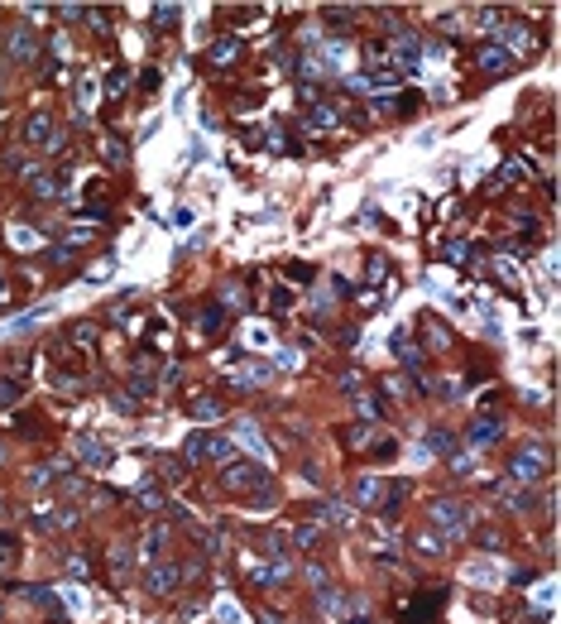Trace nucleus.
Listing matches in <instances>:
<instances>
[{
  "instance_id": "36",
  "label": "nucleus",
  "mask_w": 561,
  "mask_h": 624,
  "mask_svg": "<svg viewBox=\"0 0 561 624\" xmlns=\"http://www.w3.org/2000/svg\"><path fill=\"white\" fill-rule=\"evenodd\" d=\"M159 466H164V471H159L164 480H183V476H187V471H183V461H178V456H164Z\"/></svg>"
},
{
  "instance_id": "43",
  "label": "nucleus",
  "mask_w": 561,
  "mask_h": 624,
  "mask_svg": "<svg viewBox=\"0 0 561 624\" xmlns=\"http://www.w3.org/2000/svg\"><path fill=\"white\" fill-rule=\"evenodd\" d=\"M336 384H341V389H346V394H355V389H360V375H355V370H346V375H341V380H336Z\"/></svg>"
},
{
  "instance_id": "16",
  "label": "nucleus",
  "mask_w": 561,
  "mask_h": 624,
  "mask_svg": "<svg viewBox=\"0 0 561 624\" xmlns=\"http://www.w3.org/2000/svg\"><path fill=\"white\" fill-rule=\"evenodd\" d=\"M307 125H312V130H336L341 115H336L331 106H307Z\"/></svg>"
},
{
  "instance_id": "6",
  "label": "nucleus",
  "mask_w": 561,
  "mask_h": 624,
  "mask_svg": "<svg viewBox=\"0 0 561 624\" xmlns=\"http://www.w3.org/2000/svg\"><path fill=\"white\" fill-rule=\"evenodd\" d=\"M34 53H39V39H34L29 24H19V29L10 34V58H14V63H34Z\"/></svg>"
},
{
  "instance_id": "32",
  "label": "nucleus",
  "mask_w": 561,
  "mask_h": 624,
  "mask_svg": "<svg viewBox=\"0 0 561 624\" xmlns=\"http://www.w3.org/2000/svg\"><path fill=\"white\" fill-rule=\"evenodd\" d=\"M432 447H437L442 456H451V451H456V437H451L446 427H432Z\"/></svg>"
},
{
  "instance_id": "14",
  "label": "nucleus",
  "mask_w": 561,
  "mask_h": 624,
  "mask_svg": "<svg viewBox=\"0 0 561 624\" xmlns=\"http://www.w3.org/2000/svg\"><path fill=\"white\" fill-rule=\"evenodd\" d=\"M187 413L197 418V422H211V418H221V399H211V394H197V399L187 404Z\"/></svg>"
},
{
  "instance_id": "29",
  "label": "nucleus",
  "mask_w": 561,
  "mask_h": 624,
  "mask_svg": "<svg viewBox=\"0 0 561 624\" xmlns=\"http://www.w3.org/2000/svg\"><path fill=\"white\" fill-rule=\"evenodd\" d=\"M442 260L461 264V260H470V245H466V240H446V245H442Z\"/></svg>"
},
{
  "instance_id": "20",
  "label": "nucleus",
  "mask_w": 561,
  "mask_h": 624,
  "mask_svg": "<svg viewBox=\"0 0 561 624\" xmlns=\"http://www.w3.org/2000/svg\"><path fill=\"white\" fill-rule=\"evenodd\" d=\"M183 456L187 461H206V432H187L183 437Z\"/></svg>"
},
{
  "instance_id": "23",
  "label": "nucleus",
  "mask_w": 561,
  "mask_h": 624,
  "mask_svg": "<svg viewBox=\"0 0 561 624\" xmlns=\"http://www.w3.org/2000/svg\"><path fill=\"white\" fill-rule=\"evenodd\" d=\"M413 547H417L422 557H442V533H432V528H427V533H417V538H413Z\"/></svg>"
},
{
  "instance_id": "47",
  "label": "nucleus",
  "mask_w": 561,
  "mask_h": 624,
  "mask_svg": "<svg viewBox=\"0 0 561 624\" xmlns=\"http://www.w3.org/2000/svg\"><path fill=\"white\" fill-rule=\"evenodd\" d=\"M68 572H72V576L82 581V576H87V562H82V557H68Z\"/></svg>"
},
{
  "instance_id": "25",
  "label": "nucleus",
  "mask_w": 561,
  "mask_h": 624,
  "mask_svg": "<svg viewBox=\"0 0 561 624\" xmlns=\"http://www.w3.org/2000/svg\"><path fill=\"white\" fill-rule=\"evenodd\" d=\"M206 456H211V461H230V456H235L230 437H206Z\"/></svg>"
},
{
  "instance_id": "42",
  "label": "nucleus",
  "mask_w": 561,
  "mask_h": 624,
  "mask_svg": "<svg viewBox=\"0 0 561 624\" xmlns=\"http://www.w3.org/2000/svg\"><path fill=\"white\" fill-rule=\"evenodd\" d=\"M355 409H360V418H379V399H370V394H355Z\"/></svg>"
},
{
  "instance_id": "12",
  "label": "nucleus",
  "mask_w": 561,
  "mask_h": 624,
  "mask_svg": "<svg viewBox=\"0 0 561 624\" xmlns=\"http://www.w3.org/2000/svg\"><path fill=\"white\" fill-rule=\"evenodd\" d=\"M168 538H173V533H168L164 523H149V533H144V557H149V562H159V557H164V547H168Z\"/></svg>"
},
{
  "instance_id": "28",
  "label": "nucleus",
  "mask_w": 561,
  "mask_h": 624,
  "mask_svg": "<svg viewBox=\"0 0 561 624\" xmlns=\"http://www.w3.org/2000/svg\"><path fill=\"white\" fill-rule=\"evenodd\" d=\"M14 557H19L14 538H10V533H0V572H10V567H14Z\"/></svg>"
},
{
  "instance_id": "44",
  "label": "nucleus",
  "mask_w": 561,
  "mask_h": 624,
  "mask_svg": "<svg viewBox=\"0 0 561 624\" xmlns=\"http://www.w3.org/2000/svg\"><path fill=\"white\" fill-rule=\"evenodd\" d=\"M48 485H53L48 471H34V476H29V490H48Z\"/></svg>"
},
{
  "instance_id": "3",
  "label": "nucleus",
  "mask_w": 561,
  "mask_h": 624,
  "mask_svg": "<svg viewBox=\"0 0 561 624\" xmlns=\"http://www.w3.org/2000/svg\"><path fill=\"white\" fill-rule=\"evenodd\" d=\"M432 523H437L442 533L461 538L470 528V505H461V500H437V505H432Z\"/></svg>"
},
{
  "instance_id": "40",
  "label": "nucleus",
  "mask_w": 561,
  "mask_h": 624,
  "mask_svg": "<svg viewBox=\"0 0 561 624\" xmlns=\"http://www.w3.org/2000/svg\"><path fill=\"white\" fill-rule=\"evenodd\" d=\"M125 82H130V72H125V68H110V87H106V92H110V97H120V92H125Z\"/></svg>"
},
{
  "instance_id": "46",
  "label": "nucleus",
  "mask_w": 561,
  "mask_h": 624,
  "mask_svg": "<svg viewBox=\"0 0 561 624\" xmlns=\"http://www.w3.org/2000/svg\"><path fill=\"white\" fill-rule=\"evenodd\" d=\"M110 274H115V264H96V269H92V284H106Z\"/></svg>"
},
{
  "instance_id": "10",
  "label": "nucleus",
  "mask_w": 561,
  "mask_h": 624,
  "mask_svg": "<svg viewBox=\"0 0 561 624\" xmlns=\"http://www.w3.org/2000/svg\"><path fill=\"white\" fill-rule=\"evenodd\" d=\"M19 135H24V144H53V135H58V130H53V120H48V115H34V120H24V130H19Z\"/></svg>"
},
{
  "instance_id": "9",
  "label": "nucleus",
  "mask_w": 561,
  "mask_h": 624,
  "mask_svg": "<svg viewBox=\"0 0 561 624\" xmlns=\"http://www.w3.org/2000/svg\"><path fill=\"white\" fill-rule=\"evenodd\" d=\"M351 495H355V505H360V509H379V500H384V480H379V476H360Z\"/></svg>"
},
{
  "instance_id": "18",
  "label": "nucleus",
  "mask_w": 561,
  "mask_h": 624,
  "mask_svg": "<svg viewBox=\"0 0 561 624\" xmlns=\"http://www.w3.org/2000/svg\"><path fill=\"white\" fill-rule=\"evenodd\" d=\"M317 538H322V528H317V523H297V528H288V543H293V547H317Z\"/></svg>"
},
{
  "instance_id": "38",
  "label": "nucleus",
  "mask_w": 561,
  "mask_h": 624,
  "mask_svg": "<svg viewBox=\"0 0 561 624\" xmlns=\"http://www.w3.org/2000/svg\"><path fill=\"white\" fill-rule=\"evenodd\" d=\"M10 235H14V245H19V250H34V245H39V231H24V226H14Z\"/></svg>"
},
{
  "instance_id": "5",
  "label": "nucleus",
  "mask_w": 561,
  "mask_h": 624,
  "mask_svg": "<svg viewBox=\"0 0 561 624\" xmlns=\"http://www.w3.org/2000/svg\"><path fill=\"white\" fill-rule=\"evenodd\" d=\"M499 437H504V422H499V418H475V422H470V447H475V451L494 447Z\"/></svg>"
},
{
  "instance_id": "4",
  "label": "nucleus",
  "mask_w": 561,
  "mask_h": 624,
  "mask_svg": "<svg viewBox=\"0 0 561 624\" xmlns=\"http://www.w3.org/2000/svg\"><path fill=\"white\" fill-rule=\"evenodd\" d=\"M178 581H183V567H178V562H154L149 576H144V586H149L154 596H168Z\"/></svg>"
},
{
  "instance_id": "27",
  "label": "nucleus",
  "mask_w": 561,
  "mask_h": 624,
  "mask_svg": "<svg viewBox=\"0 0 561 624\" xmlns=\"http://www.w3.org/2000/svg\"><path fill=\"white\" fill-rule=\"evenodd\" d=\"M19 394H24V389H19V380H0V409H14V404H19Z\"/></svg>"
},
{
  "instance_id": "50",
  "label": "nucleus",
  "mask_w": 561,
  "mask_h": 624,
  "mask_svg": "<svg viewBox=\"0 0 561 624\" xmlns=\"http://www.w3.org/2000/svg\"><path fill=\"white\" fill-rule=\"evenodd\" d=\"M351 624H370V620H351Z\"/></svg>"
},
{
  "instance_id": "31",
  "label": "nucleus",
  "mask_w": 561,
  "mask_h": 624,
  "mask_svg": "<svg viewBox=\"0 0 561 624\" xmlns=\"http://www.w3.org/2000/svg\"><path fill=\"white\" fill-rule=\"evenodd\" d=\"M235 58V39H216L211 43V63H230Z\"/></svg>"
},
{
  "instance_id": "37",
  "label": "nucleus",
  "mask_w": 561,
  "mask_h": 624,
  "mask_svg": "<svg viewBox=\"0 0 561 624\" xmlns=\"http://www.w3.org/2000/svg\"><path fill=\"white\" fill-rule=\"evenodd\" d=\"M216 326H226V308H206L201 312V331H216Z\"/></svg>"
},
{
  "instance_id": "19",
  "label": "nucleus",
  "mask_w": 561,
  "mask_h": 624,
  "mask_svg": "<svg viewBox=\"0 0 561 624\" xmlns=\"http://www.w3.org/2000/svg\"><path fill=\"white\" fill-rule=\"evenodd\" d=\"M322 19L336 24V29H346V24L355 19V5H322Z\"/></svg>"
},
{
  "instance_id": "34",
  "label": "nucleus",
  "mask_w": 561,
  "mask_h": 624,
  "mask_svg": "<svg viewBox=\"0 0 561 624\" xmlns=\"http://www.w3.org/2000/svg\"><path fill=\"white\" fill-rule=\"evenodd\" d=\"M470 19H475L480 29H499V24H504V14H499V10H475Z\"/></svg>"
},
{
  "instance_id": "30",
  "label": "nucleus",
  "mask_w": 561,
  "mask_h": 624,
  "mask_svg": "<svg viewBox=\"0 0 561 624\" xmlns=\"http://www.w3.org/2000/svg\"><path fill=\"white\" fill-rule=\"evenodd\" d=\"M159 29H168V24H178V5H154V14H149Z\"/></svg>"
},
{
  "instance_id": "1",
  "label": "nucleus",
  "mask_w": 561,
  "mask_h": 624,
  "mask_svg": "<svg viewBox=\"0 0 561 624\" xmlns=\"http://www.w3.org/2000/svg\"><path fill=\"white\" fill-rule=\"evenodd\" d=\"M547 471H552V456H547V447H542V442L518 447V451H513V461H509V476H513L518 485H533V480H542Z\"/></svg>"
},
{
  "instance_id": "21",
  "label": "nucleus",
  "mask_w": 561,
  "mask_h": 624,
  "mask_svg": "<svg viewBox=\"0 0 561 624\" xmlns=\"http://www.w3.org/2000/svg\"><path fill=\"white\" fill-rule=\"evenodd\" d=\"M101 154H106V164H125V159H130L125 139H115V135H106V139H101Z\"/></svg>"
},
{
  "instance_id": "17",
  "label": "nucleus",
  "mask_w": 561,
  "mask_h": 624,
  "mask_svg": "<svg viewBox=\"0 0 561 624\" xmlns=\"http://www.w3.org/2000/svg\"><path fill=\"white\" fill-rule=\"evenodd\" d=\"M499 500H504L513 514H528V509H533V495H528V490H513V485H499Z\"/></svg>"
},
{
  "instance_id": "11",
  "label": "nucleus",
  "mask_w": 561,
  "mask_h": 624,
  "mask_svg": "<svg viewBox=\"0 0 561 624\" xmlns=\"http://www.w3.org/2000/svg\"><path fill=\"white\" fill-rule=\"evenodd\" d=\"M77 456H82L87 466H96V471H101V466H110V447H101L96 437H77Z\"/></svg>"
},
{
  "instance_id": "41",
  "label": "nucleus",
  "mask_w": 561,
  "mask_h": 624,
  "mask_svg": "<svg viewBox=\"0 0 561 624\" xmlns=\"http://www.w3.org/2000/svg\"><path fill=\"white\" fill-rule=\"evenodd\" d=\"M110 562H115V572L125 576V572H130V543H120V547L110 552Z\"/></svg>"
},
{
  "instance_id": "35",
  "label": "nucleus",
  "mask_w": 561,
  "mask_h": 624,
  "mask_svg": "<svg viewBox=\"0 0 561 624\" xmlns=\"http://www.w3.org/2000/svg\"><path fill=\"white\" fill-rule=\"evenodd\" d=\"M29 183H34V193H39V197H58V183H53V178H43V173H29Z\"/></svg>"
},
{
  "instance_id": "39",
  "label": "nucleus",
  "mask_w": 561,
  "mask_h": 624,
  "mask_svg": "<svg viewBox=\"0 0 561 624\" xmlns=\"http://www.w3.org/2000/svg\"><path fill=\"white\" fill-rule=\"evenodd\" d=\"M53 10H58V14H63L68 24H77V19H87V5H53Z\"/></svg>"
},
{
  "instance_id": "45",
  "label": "nucleus",
  "mask_w": 561,
  "mask_h": 624,
  "mask_svg": "<svg viewBox=\"0 0 561 624\" xmlns=\"http://www.w3.org/2000/svg\"><path fill=\"white\" fill-rule=\"evenodd\" d=\"M307 274H312V264H293V269H288L293 284H307Z\"/></svg>"
},
{
  "instance_id": "49",
  "label": "nucleus",
  "mask_w": 561,
  "mask_h": 624,
  "mask_svg": "<svg viewBox=\"0 0 561 624\" xmlns=\"http://www.w3.org/2000/svg\"><path fill=\"white\" fill-rule=\"evenodd\" d=\"M5 303H10V284L0 279V308H5Z\"/></svg>"
},
{
  "instance_id": "33",
  "label": "nucleus",
  "mask_w": 561,
  "mask_h": 624,
  "mask_svg": "<svg viewBox=\"0 0 561 624\" xmlns=\"http://www.w3.org/2000/svg\"><path fill=\"white\" fill-rule=\"evenodd\" d=\"M370 437H374V427H370V422H355V427H346V442H351V447H365Z\"/></svg>"
},
{
  "instance_id": "2",
  "label": "nucleus",
  "mask_w": 561,
  "mask_h": 624,
  "mask_svg": "<svg viewBox=\"0 0 561 624\" xmlns=\"http://www.w3.org/2000/svg\"><path fill=\"white\" fill-rule=\"evenodd\" d=\"M264 480H269V476H264L255 461H240V456H230V461H226V471H221V485H226V490H235V495H240V490H259Z\"/></svg>"
},
{
  "instance_id": "15",
  "label": "nucleus",
  "mask_w": 561,
  "mask_h": 624,
  "mask_svg": "<svg viewBox=\"0 0 561 624\" xmlns=\"http://www.w3.org/2000/svg\"><path fill=\"white\" fill-rule=\"evenodd\" d=\"M437 610H442V596H422L417 605H408V624H427Z\"/></svg>"
},
{
  "instance_id": "7",
  "label": "nucleus",
  "mask_w": 561,
  "mask_h": 624,
  "mask_svg": "<svg viewBox=\"0 0 561 624\" xmlns=\"http://www.w3.org/2000/svg\"><path fill=\"white\" fill-rule=\"evenodd\" d=\"M288 572H293V562H288V557H274L269 567H259V562H255L250 581H255V586H279V581H288Z\"/></svg>"
},
{
  "instance_id": "48",
  "label": "nucleus",
  "mask_w": 561,
  "mask_h": 624,
  "mask_svg": "<svg viewBox=\"0 0 561 624\" xmlns=\"http://www.w3.org/2000/svg\"><path fill=\"white\" fill-rule=\"evenodd\" d=\"M456 476H461V480H466V476H475V461H470V456H461V461H456Z\"/></svg>"
},
{
  "instance_id": "13",
  "label": "nucleus",
  "mask_w": 561,
  "mask_h": 624,
  "mask_svg": "<svg viewBox=\"0 0 561 624\" xmlns=\"http://www.w3.org/2000/svg\"><path fill=\"white\" fill-rule=\"evenodd\" d=\"M312 519L317 523H351V509L341 500H322V505H312Z\"/></svg>"
},
{
  "instance_id": "22",
  "label": "nucleus",
  "mask_w": 561,
  "mask_h": 624,
  "mask_svg": "<svg viewBox=\"0 0 561 624\" xmlns=\"http://www.w3.org/2000/svg\"><path fill=\"white\" fill-rule=\"evenodd\" d=\"M135 500H139V505H144V509H164V490H159V485H154V480H144V485H139V490H135Z\"/></svg>"
},
{
  "instance_id": "26",
  "label": "nucleus",
  "mask_w": 561,
  "mask_h": 624,
  "mask_svg": "<svg viewBox=\"0 0 561 624\" xmlns=\"http://www.w3.org/2000/svg\"><path fill=\"white\" fill-rule=\"evenodd\" d=\"M24 601H34V605H43V610H58V596L43 591V586H24Z\"/></svg>"
},
{
  "instance_id": "24",
  "label": "nucleus",
  "mask_w": 561,
  "mask_h": 624,
  "mask_svg": "<svg viewBox=\"0 0 561 624\" xmlns=\"http://www.w3.org/2000/svg\"><path fill=\"white\" fill-rule=\"evenodd\" d=\"M68 341H72V346H82V351H92V346H96V322H77Z\"/></svg>"
},
{
  "instance_id": "8",
  "label": "nucleus",
  "mask_w": 561,
  "mask_h": 624,
  "mask_svg": "<svg viewBox=\"0 0 561 624\" xmlns=\"http://www.w3.org/2000/svg\"><path fill=\"white\" fill-rule=\"evenodd\" d=\"M480 68H484L489 77H504V72L513 68V58L504 53V43H484V48H480Z\"/></svg>"
}]
</instances>
